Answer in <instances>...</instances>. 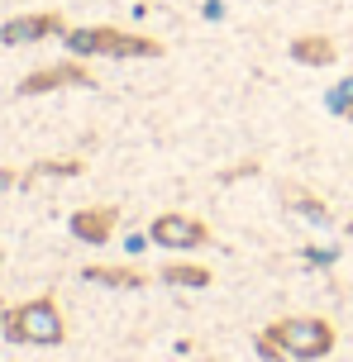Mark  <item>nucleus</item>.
Masks as SVG:
<instances>
[{"label": "nucleus", "instance_id": "f257e3e1", "mask_svg": "<svg viewBox=\"0 0 353 362\" xmlns=\"http://www.w3.org/2000/svg\"><path fill=\"white\" fill-rule=\"evenodd\" d=\"M262 362H316L330 358L335 348V325L320 320V315H287V320H272L253 339Z\"/></svg>", "mask_w": 353, "mask_h": 362}, {"label": "nucleus", "instance_id": "f03ea898", "mask_svg": "<svg viewBox=\"0 0 353 362\" xmlns=\"http://www.w3.org/2000/svg\"><path fill=\"white\" fill-rule=\"evenodd\" d=\"M0 334L10 344H34V348H57L67 339V325H62V310H57L53 296H34V300H19L0 315Z\"/></svg>", "mask_w": 353, "mask_h": 362}, {"label": "nucleus", "instance_id": "7ed1b4c3", "mask_svg": "<svg viewBox=\"0 0 353 362\" xmlns=\"http://www.w3.org/2000/svg\"><path fill=\"white\" fill-rule=\"evenodd\" d=\"M62 48L72 57H158L163 43L149 34H129V29H67L62 34Z\"/></svg>", "mask_w": 353, "mask_h": 362}, {"label": "nucleus", "instance_id": "20e7f679", "mask_svg": "<svg viewBox=\"0 0 353 362\" xmlns=\"http://www.w3.org/2000/svg\"><path fill=\"white\" fill-rule=\"evenodd\" d=\"M149 238L158 243V248H172V253H196V248H205L210 243V224L196 215H158L149 224Z\"/></svg>", "mask_w": 353, "mask_h": 362}, {"label": "nucleus", "instance_id": "39448f33", "mask_svg": "<svg viewBox=\"0 0 353 362\" xmlns=\"http://www.w3.org/2000/svg\"><path fill=\"white\" fill-rule=\"evenodd\" d=\"M62 86H96L86 57H67V62H53V67H38L19 81V95H43V90H62Z\"/></svg>", "mask_w": 353, "mask_h": 362}, {"label": "nucleus", "instance_id": "423d86ee", "mask_svg": "<svg viewBox=\"0 0 353 362\" xmlns=\"http://www.w3.org/2000/svg\"><path fill=\"white\" fill-rule=\"evenodd\" d=\"M67 34V24L57 10H34V15H15L0 24V43L5 48H19V43H43V38Z\"/></svg>", "mask_w": 353, "mask_h": 362}, {"label": "nucleus", "instance_id": "0eeeda50", "mask_svg": "<svg viewBox=\"0 0 353 362\" xmlns=\"http://www.w3.org/2000/svg\"><path fill=\"white\" fill-rule=\"evenodd\" d=\"M115 224H120V210L115 205H81L72 219H67V229H72V238H81V243H91V248H100V243H110Z\"/></svg>", "mask_w": 353, "mask_h": 362}, {"label": "nucleus", "instance_id": "6e6552de", "mask_svg": "<svg viewBox=\"0 0 353 362\" xmlns=\"http://www.w3.org/2000/svg\"><path fill=\"white\" fill-rule=\"evenodd\" d=\"M282 200H287V210L296 219H311L316 229H330L335 215H330V205L316 196V191H306V186H282Z\"/></svg>", "mask_w": 353, "mask_h": 362}, {"label": "nucleus", "instance_id": "1a4fd4ad", "mask_svg": "<svg viewBox=\"0 0 353 362\" xmlns=\"http://www.w3.org/2000/svg\"><path fill=\"white\" fill-rule=\"evenodd\" d=\"M81 281L115 286V291H139V286H149V276H144L139 267H105V262H91V267H81Z\"/></svg>", "mask_w": 353, "mask_h": 362}, {"label": "nucleus", "instance_id": "9d476101", "mask_svg": "<svg viewBox=\"0 0 353 362\" xmlns=\"http://www.w3.org/2000/svg\"><path fill=\"white\" fill-rule=\"evenodd\" d=\"M335 38H325V34H301L291 38V62H301V67H330L335 62Z\"/></svg>", "mask_w": 353, "mask_h": 362}, {"label": "nucleus", "instance_id": "9b49d317", "mask_svg": "<svg viewBox=\"0 0 353 362\" xmlns=\"http://www.w3.org/2000/svg\"><path fill=\"white\" fill-rule=\"evenodd\" d=\"M86 172V163L81 158H48V163H34L24 177H19V186H34V181H48V177H81Z\"/></svg>", "mask_w": 353, "mask_h": 362}, {"label": "nucleus", "instance_id": "f8f14e48", "mask_svg": "<svg viewBox=\"0 0 353 362\" xmlns=\"http://www.w3.org/2000/svg\"><path fill=\"white\" fill-rule=\"evenodd\" d=\"M158 276H163L168 286H196V291L215 281V276H210V267H201V262H168Z\"/></svg>", "mask_w": 353, "mask_h": 362}, {"label": "nucleus", "instance_id": "ddd939ff", "mask_svg": "<svg viewBox=\"0 0 353 362\" xmlns=\"http://www.w3.org/2000/svg\"><path fill=\"white\" fill-rule=\"evenodd\" d=\"M349 100H353V76H344V81L335 86V95H330V110H335V115H344V105H349Z\"/></svg>", "mask_w": 353, "mask_h": 362}, {"label": "nucleus", "instance_id": "4468645a", "mask_svg": "<svg viewBox=\"0 0 353 362\" xmlns=\"http://www.w3.org/2000/svg\"><path fill=\"white\" fill-rule=\"evenodd\" d=\"M301 257H306L311 267H330V262H335V257H339V248H306V253H301Z\"/></svg>", "mask_w": 353, "mask_h": 362}, {"label": "nucleus", "instance_id": "2eb2a0df", "mask_svg": "<svg viewBox=\"0 0 353 362\" xmlns=\"http://www.w3.org/2000/svg\"><path fill=\"white\" fill-rule=\"evenodd\" d=\"M149 243H153L149 234H129V238H125V253H134V257H139L144 248H149Z\"/></svg>", "mask_w": 353, "mask_h": 362}, {"label": "nucleus", "instance_id": "dca6fc26", "mask_svg": "<svg viewBox=\"0 0 353 362\" xmlns=\"http://www.w3.org/2000/svg\"><path fill=\"white\" fill-rule=\"evenodd\" d=\"M10 186H19V177H15V172H10V167H0V196H5Z\"/></svg>", "mask_w": 353, "mask_h": 362}, {"label": "nucleus", "instance_id": "f3484780", "mask_svg": "<svg viewBox=\"0 0 353 362\" xmlns=\"http://www.w3.org/2000/svg\"><path fill=\"white\" fill-rule=\"evenodd\" d=\"M201 15H205V19H224V5H220V0H205Z\"/></svg>", "mask_w": 353, "mask_h": 362}, {"label": "nucleus", "instance_id": "a211bd4d", "mask_svg": "<svg viewBox=\"0 0 353 362\" xmlns=\"http://www.w3.org/2000/svg\"><path fill=\"white\" fill-rule=\"evenodd\" d=\"M344 115H349V124H353V100H349V105H344Z\"/></svg>", "mask_w": 353, "mask_h": 362}]
</instances>
